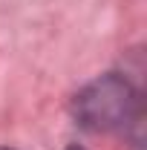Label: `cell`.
<instances>
[{
	"label": "cell",
	"mask_w": 147,
	"mask_h": 150,
	"mask_svg": "<svg viewBox=\"0 0 147 150\" xmlns=\"http://www.w3.org/2000/svg\"><path fill=\"white\" fill-rule=\"evenodd\" d=\"M3 150H9V147H3Z\"/></svg>",
	"instance_id": "3957f363"
},
{
	"label": "cell",
	"mask_w": 147,
	"mask_h": 150,
	"mask_svg": "<svg viewBox=\"0 0 147 150\" xmlns=\"http://www.w3.org/2000/svg\"><path fill=\"white\" fill-rule=\"evenodd\" d=\"M75 124L90 133H112L130 142H141L144 98L124 72H101L87 81L69 101Z\"/></svg>",
	"instance_id": "6da1fadb"
},
{
	"label": "cell",
	"mask_w": 147,
	"mask_h": 150,
	"mask_svg": "<svg viewBox=\"0 0 147 150\" xmlns=\"http://www.w3.org/2000/svg\"><path fill=\"white\" fill-rule=\"evenodd\" d=\"M66 150H87V147H81V144H66Z\"/></svg>",
	"instance_id": "7a4b0ae2"
}]
</instances>
